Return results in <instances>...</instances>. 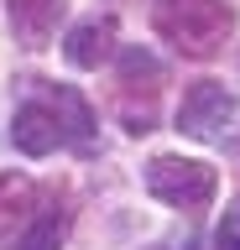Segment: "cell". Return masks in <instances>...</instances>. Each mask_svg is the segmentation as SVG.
Masks as SVG:
<instances>
[{
	"instance_id": "1",
	"label": "cell",
	"mask_w": 240,
	"mask_h": 250,
	"mask_svg": "<svg viewBox=\"0 0 240 250\" xmlns=\"http://www.w3.org/2000/svg\"><path fill=\"white\" fill-rule=\"evenodd\" d=\"M152 26L183 58H214L235 31V5L230 0H157Z\"/></svg>"
},
{
	"instance_id": "2",
	"label": "cell",
	"mask_w": 240,
	"mask_h": 250,
	"mask_svg": "<svg viewBox=\"0 0 240 250\" xmlns=\"http://www.w3.org/2000/svg\"><path fill=\"white\" fill-rule=\"evenodd\" d=\"M115 83H120V120H126L131 136H146L157 125V94L167 83V68H162L146 47H126L120 52V68H115Z\"/></svg>"
},
{
	"instance_id": "3",
	"label": "cell",
	"mask_w": 240,
	"mask_h": 250,
	"mask_svg": "<svg viewBox=\"0 0 240 250\" xmlns=\"http://www.w3.org/2000/svg\"><path fill=\"white\" fill-rule=\"evenodd\" d=\"M146 193L167 208H204L219 193V172L198 156H152L146 162Z\"/></svg>"
},
{
	"instance_id": "4",
	"label": "cell",
	"mask_w": 240,
	"mask_h": 250,
	"mask_svg": "<svg viewBox=\"0 0 240 250\" xmlns=\"http://www.w3.org/2000/svg\"><path fill=\"white\" fill-rule=\"evenodd\" d=\"M11 146L21 156H47L58 146H68V130L58 120V104L47 99L42 89V78H32V94H26V104L16 109V120H11Z\"/></svg>"
},
{
	"instance_id": "5",
	"label": "cell",
	"mask_w": 240,
	"mask_h": 250,
	"mask_svg": "<svg viewBox=\"0 0 240 250\" xmlns=\"http://www.w3.org/2000/svg\"><path fill=\"white\" fill-rule=\"evenodd\" d=\"M230 120H235V99H230V89L214 83V78L193 83V89L183 94V104H177V130L193 136V141H219Z\"/></svg>"
},
{
	"instance_id": "6",
	"label": "cell",
	"mask_w": 240,
	"mask_h": 250,
	"mask_svg": "<svg viewBox=\"0 0 240 250\" xmlns=\"http://www.w3.org/2000/svg\"><path fill=\"white\" fill-rule=\"evenodd\" d=\"M110 52H115V21H110V16L79 21V26L68 31V42H63V58L73 62V68H99Z\"/></svg>"
},
{
	"instance_id": "7",
	"label": "cell",
	"mask_w": 240,
	"mask_h": 250,
	"mask_svg": "<svg viewBox=\"0 0 240 250\" xmlns=\"http://www.w3.org/2000/svg\"><path fill=\"white\" fill-rule=\"evenodd\" d=\"M5 5H11V26L26 47H47L68 11V0H5Z\"/></svg>"
},
{
	"instance_id": "8",
	"label": "cell",
	"mask_w": 240,
	"mask_h": 250,
	"mask_svg": "<svg viewBox=\"0 0 240 250\" xmlns=\"http://www.w3.org/2000/svg\"><path fill=\"white\" fill-rule=\"evenodd\" d=\"M42 89H47V99L58 104V120H63V130H68V146L89 151V141H94V109L84 104V94L68 89V83H42Z\"/></svg>"
},
{
	"instance_id": "9",
	"label": "cell",
	"mask_w": 240,
	"mask_h": 250,
	"mask_svg": "<svg viewBox=\"0 0 240 250\" xmlns=\"http://www.w3.org/2000/svg\"><path fill=\"white\" fill-rule=\"evenodd\" d=\"M32 214H37V188L16 172H0V240H11Z\"/></svg>"
},
{
	"instance_id": "10",
	"label": "cell",
	"mask_w": 240,
	"mask_h": 250,
	"mask_svg": "<svg viewBox=\"0 0 240 250\" xmlns=\"http://www.w3.org/2000/svg\"><path fill=\"white\" fill-rule=\"evenodd\" d=\"M68 234V208H37L32 219H26V234H21V250H58Z\"/></svg>"
},
{
	"instance_id": "11",
	"label": "cell",
	"mask_w": 240,
	"mask_h": 250,
	"mask_svg": "<svg viewBox=\"0 0 240 250\" xmlns=\"http://www.w3.org/2000/svg\"><path fill=\"white\" fill-rule=\"evenodd\" d=\"M214 250H240V203H230L219 219V229H214Z\"/></svg>"
},
{
	"instance_id": "12",
	"label": "cell",
	"mask_w": 240,
	"mask_h": 250,
	"mask_svg": "<svg viewBox=\"0 0 240 250\" xmlns=\"http://www.w3.org/2000/svg\"><path fill=\"white\" fill-rule=\"evenodd\" d=\"M146 250H167V245H146Z\"/></svg>"
}]
</instances>
